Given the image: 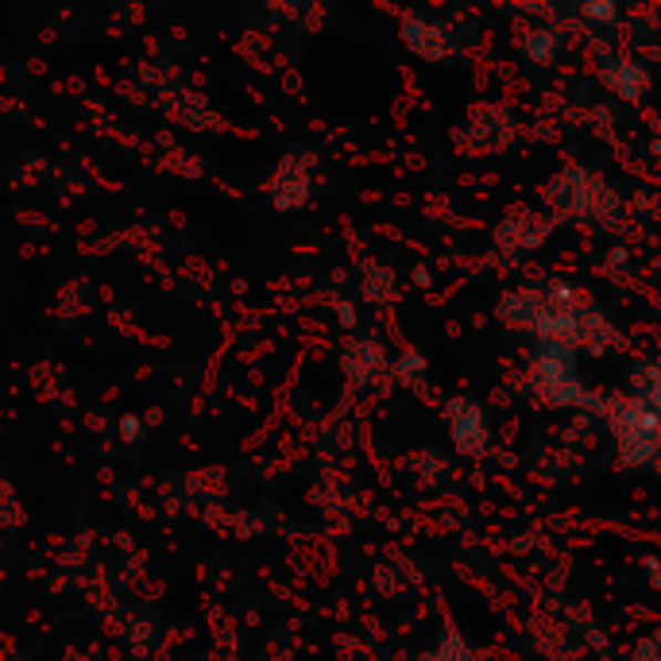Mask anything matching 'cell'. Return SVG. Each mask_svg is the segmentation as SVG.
I'll list each match as a JSON object with an SVG mask.
<instances>
[{"label": "cell", "mask_w": 661, "mask_h": 661, "mask_svg": "<svg viewBox=\"0 0 661 661\" xmlns=\"http://www.w3.org/2000/svg\"><path fill=\"white\" fill-rule=\"evenodd\" d=\"M124 437H128V441L140 437V419H124Z\"/></svg>", "instance_id": "cell-1"}]
</instances>
